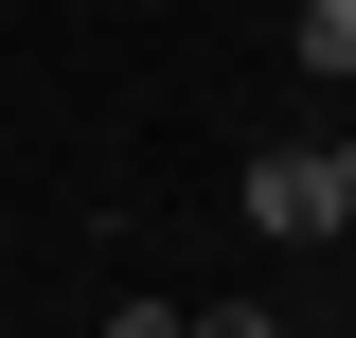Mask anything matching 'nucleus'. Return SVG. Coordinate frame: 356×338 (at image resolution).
<instances>
[{"instance_id":"obj_1","label":"nucleus","mask_w":356,"mask_h":338,"mask_svg":"<svg viewBox=\"0 0 356 338\" xmlns=\"http://www.w3.org/2000/svg\"><path fill=\"white\" fill-rule=\"evenodd\" d=\"M250 232H285V250L339 232V161H321V143H267V161H250Z\"/></svg>"},{"instance_id":"obj_2","label":"nucleus","mask_w":356,"mask_h":338,"mask_svg":"<svg viewBox=\"0 0 356 338\" xmlns=\"http://www.w3.org/2000/svg\"><path fill=\"white\" fill-rule=\"evenodd\" d=\"M303 72H356V0H303Z\"/></svg>"},{"instance_id":"obj_3","label":"nucleus","mask_w":356,"mask_h":338,"mask_svg":"<svg viewBox=\"0 0 356 338\" xmlns=\"http://www.w3.org/2000/svg\"><path fill=\"white\" fill-rule=\"evenodd\" d=\"M107 338H196V321H178V303H125V321H107Z\"/></svg>"},{"instance_id":"obj_4","label":"nucleus","mask_w":356,"mask_h":338,"mask_svg":"<svg viewBox=\"0 0 356 338\" xmlns=\"http://www.w3.org/2000/svg\"><path fill=\"white\" fill-rule=\"evenodd\" d=\"M196 338H285V321H267V303H214V321H196Z\"/></svg>"},{"instance_id":"obj_5","label":"nucleus","mask_w":356,"mask_h":338,"mask_svg":"<svg viewBox=\"0 0 356 338\" xmlns=\"http://www.w3.org/2000/svg\"><path fill=\"white\" fill-rule=\"evenodd\" d=\"M339 232H356V143H339Z\"/></svg>"}]
</instances>
